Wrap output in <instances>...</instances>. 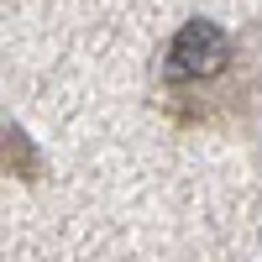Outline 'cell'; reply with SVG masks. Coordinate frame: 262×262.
<instances>
[{"label": "cell", "mask_w": 262, "mask_h": 262, "mask_svg": "<svg viewBox=\"0 0 262 262\" xmlns=\"http://www.w3.org/2000/svg\"><path fill=\"white\" fill-rule=\"evenodd\" d=\"M226 63H231V37L205 16L184 21L179 37L168 42V74L173 79H215Z\"/></svg>", "instance_id": "cell-1"}, {"label": "cell", "mask_w": 262, "mask_h": 262, "mask_svg": "<svg viewBox=\"0 0 262 262\" xmlns=\"http://www.w3.org/2000/svg\"><path fill=\"white\" fill-rule=\"evenodd\" d=\"M0 163L16 168L21 179H37V147L27 142V131H21L16 121H11V126H0Z\"/></svg>", "instance_id": "cell-2"}]
</instances>
